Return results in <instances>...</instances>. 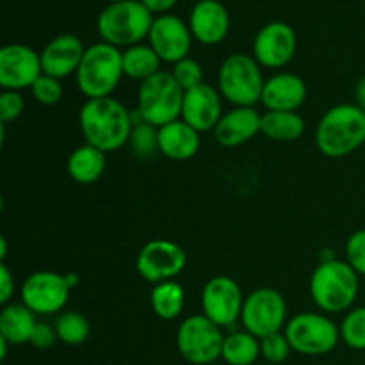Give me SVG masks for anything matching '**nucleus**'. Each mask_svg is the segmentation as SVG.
<instances>
[{"label":"nucleus","mask_w":365,"mask_h":365,"mask_svg":"<svg viewBox=\"0 0 365 365\" xmlns=\"http://www.w3.org/2000/svg\"><path fill=\"white\" fill-rule=\"evenodd\" d=\"M153 14L141 0H123L103 7L96 20V29L102 41L113 46H134L148 38Z\"/></svg>","instance_id":"nucleus-5"},{"label":"nucleus","mask_w":365,"mask_h":365,"mask_svg":"<svg viewBox=\"0 0 365 365\" xmlns=\"http://www.w3.org/2000/svg\"><path fill=\"white\" fill-rule=\"evenodd\" d=\"M260 132L273 141L291 143L305 134V120L298 113L267 110L262 114Z\"/></svg>","instance_id":"nucleus-25"},{"label":"nucleus","mask_w":365,"mask_h":365,"mask_svg":"<svg viewBox=\"0 0 365 365\" xmlns=\"http://www.w3.org/2000/svg\"><path fill=\"white\" fill-rule=\"evenodd\" d=\"M260 64L253 56L232 53L221 63L217 84L223 98L235 107H253L262 98L264 89Z\"/></svg>","instance_id":"nucleus-7"},{"label":"nucleus","mask_w":365,"mask_h":365,"mask_svg":"<svg viewBox=\"0 0 365 365\" xmlns=\"http://www.w3.org/2000/svg\"><path fill=\"white\" fill-rule=\"evenodd\" d=\"M341 341L355 351H365V307L351 309L342 319Z\"/></svg>","instance_id":"nucleus-30"},{"label":"nucleus","mask_w":365,"mask_h":365,"mask_svg":"<svg viewBox=\"0 0 365 365\" xmlns=\"http://www.w3.org/2000/svg\"><path fill=\"white\" fill-rule=\"evenodd\" d=\"M260 356V339L250 331H232L225 335L221 359L228 365H255Z\"/></svg>","instance_id":"nucleus-27"},{"label":"nucleus","mask_w":365,"mask_h":365,"mask_svg":"<svg viewBox=\"0 0 365 365\" xmlns=\"http://www.w3.org/2000/svg\"><path fill=\"white\" fill-rule=\"evenodd\" d=\"M200 150V132L184 120H175L159 128V152L171 160H189Z\"/></svg>","instance_id":"nucleus-22"},{"label":"nucleus","mask_w":365,"mask_h":365,"mask_svg":"<svg viewBox=\"0 0 365 365\" xmlns=\"http://www.w3.org/2000/svg\"><path fill=\"white\" fill-rule=\"evenodd\" d=\"M189 29L202 45H217L230 31V16L220 0H198L189 14Z\"/></svg>","instance_id":"nucleus-18"},{"label":"nucleus","mask_w":365,"mask_h":365,"mask_svg":"<svg viewBox=\"0 0 365 365\" xmlns=\"http://www.w3.org/2000/svg\"><path fill=\"white\" fill-rule=\"evenodd\" d=\"M107 166L106 152L98 150L93 145H82L70 153L66 160V170L71 180L77 184L88 185L95 184L103 175Z\"/></svg>","instance_id":"nucleus-23"},{"label":"nucleus","mask_w":365,"mask_h":365,"mask_svg":"<svg viewBox=\"0 0 365 365\" xmlns=\"http://www.w3.org/2000/svg\"><path fill=\"white\" fill-rule=\"evenodd\" d=\"M123 75V52L100 41L86 48L75 78L82 95L93 100L113 95Z\"/></svg>","instance_id":"nucleus-4"},{"label":"nucleus","mask_w":365,"mask_h":365,"mask_svg":"<svg viewBox=\"0 0 365 365\" xmlns=\"http://www.w3.org/2000/svg\"><path fill=\"white\" fill-rule=\"evenodd\" d=\"M359 273L342 260H323L310 277V296L327 314L346 312L359 294Z\"/></svg>","instance_id":"nucleus-3"},{"label":"nucleus","mask_w":365,"mask_h":365,"mask_svg":"<svg viewBox=\"0 0 365 365\" xmlns=\"http://www.w3.org/2000/svg\"><path fill=\"white\" fill-rule=\"evenodd\" d=\"M285 337L292 351L305 356L328 355L341 341V328L319 312H302L287 321Z\"/></svg>","instance_id":"nucleus-8"},{"label":"nucleus","mask_w":365,"mask_h":365,"mask_svg":"<svg viewBox=\"0 0 365 365\" xmlns=\"http://www.w3.org/2000/svg\"><path fill=\"white\" fill-rule=\"evenodd\" d=\"M78 127L88 145L102 152H116L130 141L132 114L113 96L86 100L78 113Z\"/></svg>","instance_id":"nucleus-1"},{"label":"nucleus","mask_w":365,"mask_h":365,"mask_svg":"<svg viewBox=\"0 0 365 365\" xmlns=\"http://www.w3.org/2000/svg\"><path fill=\"white\" fill-rule=\"evenodd\" d=\"M64 280H66L68 287L70 289H75L78 284H81V278H78L77 273H66L64 274Z\"/></svg>","instance_id":"nucleus-41"},{"label":"nucleus","mask_w":365,"mask_h":365,"mask_svg":"<svg viewBox=\"0 0 365 365\" xmlns=\"http://www.w3.org/2000/svg\"><path fill=\"white\" fill-rule=\"evenodd\" d=\"M14 294V277L6 262H0V303L7 305Z\"/></svg>","instance_id":"nucleus-38"},{"label":"nucleus","mask_w":365,"mask_h":365,"mask_svg":"<svg viewBox=\"0 0 365 365\" xmlns=\"http://www.w3.org/2000/svg\"><path fill=\"white\" fill-rule=\"evenodd\" d=\"M262 114L253 107H234L225 113L214 128V138L225 148H237L260 134Z\"/></svg>","instance_id":"nucleus-20"},{"label":"nucleus","mask_w":365,"mask_h":365,"mask_svg":"<svg viewBox=\"0 0 365 365\" xmlns=\"http://www.w3.org/2000/svg\"><path fill=\"white\" fill-rule=\"evenodd\" d=\"M298 48L294 29L285 21H271L253 39V57L264 68L278 70L289 64Z\"/></svg>","instance_id":"nucleus-15"},{"label":"nucleus","mask_w":365,"mask_h":365,"mask_svg":"<svg viewBox=\"0 0 365 365\" xmlns=\"http://www.w3.org/2000/svg\"><path fill=\"white\" fill-rule=\"evenodd\" d=\"M307 84L302 77L294 73H277L264 82L262 98L267 110H284L296 113L307 100Z\"/></svg>","instance_id":"nucleus-21"},{"label":"nucleus","mask_w":365,"mask_h":365,"mask_svg":"<svg viewBox=\"0 0 365 365\" xmlns=\"http://www.w3.org/2000/svg\"><path fill=\"white\" fill-rule=\"evenodd\" d=\"M187 255L177 242L166 239L148 241L135 259V269L143 280L157 285L175 280L184 271Z\"/></svg>","instance_id":"nucleus-12"},{"label":"nucleus","mask_w":365,"mask_h":365,"mask_svg":"<svg viewBox=\"0 0 365 365\" xmlns=\"http://www.w3.org/2000/svg\"><path fill=\"white\" fill-rule=\"evenodd\" d=\"M245 296L237 282L230 277H214L203 285L202 310L220 328L234 327L241 319Z\"/></svg>","instance_id":"nucleus-13"},{"label":"nucleus","mask_w":365,"mask_h":365,"mask_svg":"<svg viewBox=\"0 0 365 365\" xmlns=\"http://www.w3.org/2000/svg\"><path fill=\"white\" fill-rule=\"evenodd\" d=\"M57 341V331L56 327H50L46 323L36 324L34 331L31 335V344L38 349H48L56 344Z\"/></svg>","instance_id":"nucleus-37"},{"label":"nucleus","mask_w":365,"mask_h":365,"mask_svg":"<svg viewBox=\"0 0 365 365\" xmlns=\"http://www.w3.org/2000/svg\"><path fill=\"white\" fill-rule=\"evenodd\" d=\"M287 321V303L285 298L271 287H260L245 298L241 312V323L246 331L264 339L278 334L285 328Z\"/></svg>","instance_id":"nucleus-10"},{"label":"nucleus","mask_w":365,"mask_h":365,"mask_svg":"<svg viewBox=\"0 0 365 365\" xmlns=\"http://www.w3.org/2000/svg\"><path fill=\"white\" fill-rule=\"evenodd\" d=\"M56 331L57 339L63 344L68 346H81L88 341L89 331V321L82 316L81 312H63L56 321Z\"/></svg>","instance_id":"nucleus-29"},{"label":"nucleus","mask_w":365,"mask_h":365,"mask_svg":"<svg viewBox=\"0 0 365 365\" xmlns=\"http://www.w3.org/2000/svg\"><path fill=\"white\" fill-rule=\"evenodd\" d=\"M221 116H223L221 93L212 86L203 82L195 89L185 91L180 118L200 134L214 130Z\"/></svg>","instance_id":"nucleus-17"},{"label":"nucleus","mask_w":365,"mask_h":365,"mask_svg":"<svg viewBox=\"0 0 365 365\" xmlns=\"http://www.w3.org/2000/svg\"><path fill=\"white\" fill-rule=\"evenodd\" d=\"M171 75L177 81V84L182 89L189 91V89H195L196 86L203 84V68L198 61L191 59V57H185V59L178 61L177 64H173V70Z\"/></svg>","instance_id":"nucleus-32"},{"label":"nucleus","mask_w":365,"mask_h":365,"mask_svg":"<svg viewBox=\"0 0 365 365\" xmlns=\"http://www.w3.org/2000/svg\"><path fill=\"white\" fill-rule=\"evenodd\" d=\"M84 52V43L75 34L57 36L52 41H48V45L39 53L43 73L59 78V81L68 75L77 73Z\"/></svg>","instance_id":"nucleus-19"},{"label":"nucleus","mask_w":365,"mask_h":365,"mask_svg":"<svg viewBox=\"0 0 365 365\" xmlns=\"http://www.w3.org/2000/svg\"><path fill=\"white\" fill-rule=\"evenodd\" d=\"M160 57L150 45L128 46L123 52V73L134 81L145 82L160 71Z\"/></svg>","instance_id":"nucleus-28"},{"label":"nucleus","mask_w":365,"mask_h":365,"mask_svg":"<svg viewBox=\"0 0 365 365\" xmlns=\"http://www.w3.org/2000/svg\"><path fill=\"white\" fill-rule=\"evenodd\" d=\"M32 96L41 106H56L61 98H63V86L61 81L56 77L43 73L38 81L32 84L31 88Z\"/></svg>","instance_id":"nucleus-34"},{"label":"nucleus","mask_w":365,"mask_h":365,"mask_svg":"<svg viewBox=\"0 0 365 365\" xmlns=\"http://www.w3.org/2000/svg\"><path fill=\"white\" fill-rule=\"evenodd\" d=\"M146 6V9L152 14H168V11L173 9L177 6L178 0H141Z\"/></svg>","instance_id":"nucleus-39"},{"label":"nucleus","mask_w":365,"mask_h":365,"mask_svg":"<svg viewBox=\"0 0 365 365\" xmlns=\"http://www.w3.org/2000/svg\"><path fill=\"white\" fill-rule=\"evenodd\" d=\"M225 335L216 323L203 314L189 316L177 330V349L191 365H212L221 359Z\"/></svg>","instance_id":"nucleus-9"},{"label":"nucleus","mask_w":365,"mask_h":365,"mask_svg":"<svg viewBox=\"0 0 365 365\" xmlns=\"http://www.w3.org/2000/svg\"><path fill=\"white\" fill-rule=\"evenodd\" d=\"M128 145H130L135 157L150 159L153 153L159 152V128L150 123H145V121H139L132 128Z\"/></svg>","instance_id":"nucleus-31"},{"label":"nucleus","mask_w":365,"mask_h":365,"mask_svg":"<svg viewBox=\"0 0 365 365\" xmlns=\"http://www.w3.org/2000/svg\"><path fill=\"white\" fill-rule=\"evenodd\" d=\"M70 291L64 274L41 269L25 278L20 287V298L36 316H52L66 307Z\"/></svg>","instance_id":"nucleus-11"},{"label":"nucleus","mask_w":365,"mask_h":365,"mask_svg":"<svg viewBox=\"0 0 365 365\" xmlns=\"http://www.w3.org/2000/svg\"><path fill=\"white\" fill-rule=\"evenodd\" d=\"M25 109L24 96L20 91H9L4 89L0 95V121L2 123H9V121L18 120Z\"/></svg>","instance_id":"nucleus-36"},{"label":"nucleus","mask_w":365,"mask_h":365,"mask_svg":"<svg viewBox=\"0 0 365 365\" xmlns=\"http://www.w3.org/2000/svg\"><path fill=\"white\" fill-rule=\"evenodd\" d=\"M355 95H356V106H359L365 113V75L360 78L359 84H356Z\"/></svg>","instance_id":"nucleus-40"},{"label":"nucleus","mask_w":365,"mask_h":365,"mask_svg":"<svg viewBox=\"0 0 365 365\" xmlns=\"http://www.w3.org/2000/svg\"><path fill=\"white\" fill-rule=\"evenodd\" d=\"M291 351H292L291 344H289L287 337H285V334H282V331L260 339V356H262L266 362L269 364L285 362Z\"/></svg>","instance_id":"nucleus-33"},{"label":"nucleus","mask_w":365,"mask_h":365,"mask_svg":"<svg viewBox=\"0 0 365 365\" xmlns=\"http://www.w3.org/2000/svg\"><path fill=\"white\" fill-rule=\"evenodd\" d=\"M36 324V314L24 303H7L0 312V337L9 344L21 346L31 342Z\"/></svg>","instance_id":"nucleus-24"},{"label":"nucleus","mask_w":365,"mask_h":365,"mask_svg":"<svg viewBox=\"0 0 365 365\" xmlns=\"http://www.w3.org/2000/svg\"><path fill=\"white\" fill-rule=\"evenodd\" d=\"M0 246H2V250H0V260H2V262H4V259H6V255H7V241H6V237L0 239Z\"/></svg>","instance_id":"nucleus-42"},{"label":"nucleus","mask_w":365,"mask_h":365,"mask_svg":"<svg viewBox=\"0 0 365 365\" xmlns=\"http://www.w3.org/2000/svg\"><path fill=\"white\" fill-rule=\"evenodd\" d=\"M150 303H152V310L157 317L164 321H173L184 310L185 291L178 282H163V284L153 285Z\"/></svg>","instance_id":"nucleus-26"},{"label":"nucleus","mask_w":365,"mask_h":365,"mask_svg":"<svg viewBox=\"0 0 365 365\" xmlns=\"http://www.w3.org/2000/svg\"><path fill=\"white\" fill-rule=\"evenodd\" d=\"M346 262L359 273V277H365V228L349 235L346 242Z\"/></svg>","instance_id":"nucleus-35"},{"label":"nucleus","mask_w":365,"mask_h":365,"mask_svg":"<svg viewBox=\"0 0 365 365\" xmlns=\"http://www.w3.org/2000/svg\"><path fill=\"white\" fill-rule=\"evenodd\" d=\"M107 2H109V4H120V2H123V0H107Z\"/></svg>","instance_id":"nucleus-43"},{"label":"nucleus","mask_w":365,"mask_h":365,"mask_svg":"<svg viewBox=\"0 0 365 365\" xmlns=\"http://www.w3.org/2000/svg\"><path fill=\"white\" fill-rule=\"evenodd\" d=\"M365 143V113L356 103L331 107L317 123L316 145L330 159L351 155Z\"/></svg>","instance_id":"nucleus-2"},{"label":"nucleus","mask_w":365,"mask_h":365,"mask_svg":"<svg viewBox=\"0 0 365 365\" xmlns=\"http://www.w3.org/2000/svg\"><path fill=\"white\" fill-rule=\"evenodd\" d=\"M184 95V89L177 84L171 71L160 70L139 86L135 113L141 121L160 128L180 120Z\"/></svg>","instance_id":"nucleus-6"},{"label":"nucleus","mask_w":365,"mask_h":365,"mask_svg":"<svg viewBox=\"0 0 365 365\" xmlns=\"http://www.w3.org/2000/svg\"><path fill=\"white\" fill-rule=\"evenodd\" d=\"M43 75L41 56L31 46L11 43L0 48V86L9 91L32 88Z\"/></svg>","instance_id":"nucleus-14"},{"label":"nucleus","mask_w":365,"mask_h":365,"mask_svg":"<svg viewBox=\"0 0 365 365\" xmlns=\"http://www.w3.org/2000/svg\"><path fill=\"white\" fill-rule=\"evenodd\" d=\"M148 41L163 63L177 64L178 61L189 57L192 34L182 18L175 14H160L153 20Z\"/></svg>","instance_id":"nucleus-16"}]
</instances>
